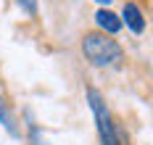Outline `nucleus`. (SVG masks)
Masks as SVG:
<instances>
[{
    "label": "nucleus",
    "mask_w": 153,
    "mask_h": 145,
    "mask_svg": "<svg viewBox=\"0 0 153 145\" xmlns=\"http://www.w3.org/2000/svg\"><path fill=\"white\" fill-rule=\"evenodd\" d=\"M82 53L92 66L98 69H108V66H119V61L124 58L122 45L103 32H87L82 37Z\"/></svg>",
    "instance_id": "nucleus-1"
},
{
    "label": "nucleus",
    "mask_w": 153,
    "mask_h": 145,
    "mask_svg": "<svg viewBox=\"0 0 153 145\" xmlns=\"http://www.w3.org/2000/svg\"><path fill=\"white\" fill-rule=\"evenodd\" d=\"M87 100H90V108H92V116H95V127H98V135H100V145H122V137L114 127V119H111V111H108L103 95L90 87L87 90Z\"/></svg>",
    "instance_id": "nucleus-2"
},
{
    "label": "nucleus",
    "mask_w": 153,
    "mask_h": 145,
    "mask_svg": "<svg viewBox=\"0 0 153 145\" xmlns=\"http://www.w3.org/2000/svg\"><path fill=\"white\" fill-rule=\"evenodd\" d=\"M122 24H127V29L135 32V34L145 32V16H143V11H140L135 3H124V8H122Z\"/></svg>",
    "instance_id": "nucleus-3"
},
{
    "label": "nucleus",
    "mask_w": 153,
    "mask_h": 145,
    "mask_svg": "<svg viewBox=\"0 0 153 145\" xmlns=\"http://www.w3.org/2000/svg\"><path fill=\"white\" fill-rule=\"evenodd\" d=\"M95 24H98V32H103V34H114L122 29L124 24H122V18L116 16L114 11H106V8H100L98 13H95Z\"/></svg>",
    "instance_id": "nucleus-4"
},
{
    "label": "nucleus",
    "mask_w": 153,
    "mask_h": 145,
    "mask_svg": "<svg viewBox=\"0 0 153 145\" xmlns=\"http://www.w3.org/2000/svg\"><path fill=\"white\" fill-rule=\"evenodd\" d=\"M0 124L5 127V132H8L11 137H19L16 121H13V116H11V111H8V106H5V100H3V98H0Z\"/></svg>",
    "instance_id": "nucleus-5"
},
{
    "label": "nucleus",
    "mask_w": 153,
    "mask_h": 145,
    "mask_svg": "<svg viewBox=\"0 0 153 145\" xmlns=\"http://www.w3.org/2000/svg\"><path fill=\"white\" fill-rule=\"evenodd\" d=\"M27 13H37V0H16Z\"/></svg>",
    "instance_id": "nucleus-6"
},
{
    "label": "nucleus",
    "mask_w": 153,
    "mask_h": 145,
    "mask_svg": "<svg viewBox=\"0 0 153 145\" xmlns=\"http://www.w3.org/2000/svg\"><path fill=\"white\" fill-rule=\"evenodd\" d=\"M95 3H103V5H108V3H114V0H95Z\"/></svg>",
    "instance_id": "nucleus-7"
}]
</instances>
